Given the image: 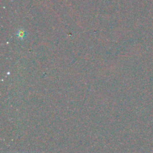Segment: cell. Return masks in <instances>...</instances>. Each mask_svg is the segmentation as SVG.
Returning a JSON list of instances; mask_svg holds the SVG:
<instances>
[{"instance_id":"1","label":"cell","mask_w":153,"mask_h":153,"mask_svg":"<svg viewBox=\"0 0 153 153\" xmlns=\"http://www.w3.org/2000/svg\"><path fill=\"white\" fill-rule=\"evenodd\" d=\"M25 31H24L23 30H20L18 31V36L20 39H22L24 37H25L26 34H25Z\"/></svg>"}]
</instances>
